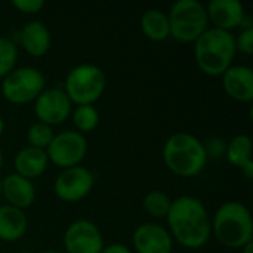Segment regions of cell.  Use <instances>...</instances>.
<instances>
[{"label":"cell","mask_w":253,"mask_h":253,"mask_svg":"<svg viewBox=\"0 0 253 253\" xmlns=\"http://www.w3.org/2000/svg\"><path fill=\"white\" fill-rule=\"evenodd\" d=\"M104 71L93 64H80L71 68L64 82V92L76 105H93L105 92Z\"/></svg>","instance_id":"obj_6"},{"label":"cell","mask_w":253,"mask_h":253,"mask_svg":"<svg viewBox=\"0 0 253 253\" xmlns=\"http://www.w3.org/2000/svg\"><path fill=\"white\" fill-rule=\"evenodd\" d=\"M28 230V218L24 211L9 205L0 206V240L13 243L21 240Z\"/></svg>","instance_id":"obj_18"},{"label":"cell","mask_w":253,"mask_h":253,"mask_svg":"<svg viewBox=\"0 0 253 253\" xmlns=\"http://www.w3.org/2000/svg\"><path fill=\"white\" fill-rule=\"evenodd\" d=\"M101 253H132V251L125 246V245H120V243H113V245H108V246H104L102 252Z\"/></svg>","instance_id":"obj_28"},{"label":"cell","mask_w":253,"mask_h":253,"mask_svg":"<svg viewBox=\"0 0 253 253\" xmlns=\"http://www.w3.org/2000/svg\"><path fill=\"white\" fill-rule=\"evenodd\" d=\"M40 253H61V252H58V251H44V252H40Z\"/></svg>","instance_id":"obj_33"},{"label":"cell","mask_w":253,"mask_h":253,"mask_svg":"<svg viewBox=\"0 0 253 253\" xmlns=\"http://www.w3.org/2000/svg\"><path fill=\"white\" fill-rule=\"evenodd\" d=\"M141 31L153 42H165L170 37L168 13L160 9H148L141 16Z\"/></svg>","instance_id":"obj_19"},{"label":"cell","mask_w":253,"mask_h":253,"mask_svg":"<svg viewBox=\"0 0 253 253\" xmlns=\"http://www.w3.org/2000/svg\"><path fill=\"white\" fill-rule=\"evenodd\" d=\"M0 197H1V178H0Z\"/></svg>","instance_id":"obj_34"},{"label":"cell","mask_w":253,"mask_h":253,"mask_svg":"<svg viewBox=\"0 0 253 253\" xmlns=\"http://www.w3.org/2000/svg\"><path fill=\"white\" fill-rule=\"evenodd\" d=\"M53 136H55V133H53L52 126H47V125L40 123V122L33 123L27 132V139H28L30 147L44 150V151L49 147V144L52 142Z\"/></svg>","instance_id":"obj_24"},{"label":"cell","mask_w":253,"mask_h":253,"mask_svg":"<svg viewBox=\"0 0 253 253\" xmlns=\"http://www.w3.org/2000/svg\"><path fill=\"white\" fill-rule=\"evenodd\" d=\"M211 224L215 239L228 249H242L253 240L252 215L240 202L221 205Z\"/></svg>","instance_id":"obj_4"},{"label":"cell","mask_w":253,"mask_h":253,"mask_svg":"<svg viewBox=\"0 0 253 253\" xmlns=\"http://www.w3.org/2000/svg\"><path fill=\"white\" fill-rule=\"evenodd\" d=\"M12 6L22 13L34 15L44 7V1L43 0H13Z\"/></svg>","instance_id":"obj_27"},{"label":"cell","mask_w":253,"mask_h":253,"mask_svg":"<svg viewBox=\"0 0 253 253\" xmlns=\"http://www.w3.org/2000/svg\"><path fill=\"white\" fill-rule=\"evenodd\" d=\"M227 160L242 169L246 165L252 162V141L248 135H236L228 144H227Z\"/></svg>","instance_id":"obj_20"},{"label":"cell","mask_w":253,"mask_h":253,"mask_svg":"<svg viewBox=\"0 0 253 253\" xmlns=\"http://www.w3.org/2000/svg\"><path fill=\"white\" fill-rule=\"evenodd\" d=\"M46 79L43 73L36 67L13 68L1 80L3 98L15 105H24L36 101V98L44 90Z\"/></svg>","instance_id":"obj_7"},{"label":"cell","mask_w":253,"mask_h":253,"mask_svg":"<svg viewBox=\"0 0 253 253\" xmlns=\"http://www.w3.org/2000/svg\"><path fill=\"white\" fill-rule=\"evenodd\" d=\"M95 185L93 173L83 168L74 166L64 169L55 179L53 191L56 197L65 203H77L87 197Z\"/></svg>","instance_id":"obj_9"},{"label":"cell","mask_w":253,"mask_h":253,"mask_svg":"<svg viewBox=\"0 0 253 253\" xmlns=\"http://www.w3.org/2000/svg\"><path fill=\"white\" fill-rule=\"evenodd\" d=\"M1 197L7 202L6 205L24 211L34 203L36 190L30 179H25L13 172L1 178Z\"/></svg>","instance_id":"obj_15"},{"label":"cell","mask_w":253,"mask_h":253,"mask_svg":"<svg viewBox=\"0 0 253 253\" xmlns=\"http://www.w3.org/2000/svg\"><path fill=\"white\" fill-rule=\"evenodd\" d=\"M170 37L181 43H194L208 28L206 6L199 0H179L168 13Z\"/></svg>","instance_id":"obj_5"},{"label":"cell","mask_w":253,"mask_h":253,"mask_svg":"<svg viewBox=\"0 0 253 253\" xmlns=\"http://www.w3.org/2000/svg\"><path fill=\"white\" fill-rule=\"evenodd\" d=\"M18 43L24 47V50L34 56L40 58L46 55L50 49L52 36L49 28L40 21H30L18 31Z\"/></svg>","instance_id":"obj_16"},{"label":"cell","mask_w":253,"mask_h":253,"mask_svg":"<svg viewBox=\"0 0 253 253\" xmlns=\"http://www.w3.org/2000/svg\"><path fill=\"white\" fill-rule=\"evenodd\" d=\"M163 162L178 176H197L208 163L203 141L188 132L170 135L163 145Z\"/></svg>","instance_id":"obj_2"},{"label":"cell","mask_w":253,"mask_h":253,"mask_svg":"<svg viewBox=\"0 0 253 253\" xmlns=\"http://www.w3.org/2000/svg\"><path fill=\"white\" fill-rule=\"evenodd\" d=\"M224 92L237 102H251L253 99V71L248 65H231L222 74Z\"/></svg>","instance_id":"obj_14"},{"label":"cell","mask_w":253,"mask_h":253,"mask_svg":"<svg viewBox=\"0 0 253 253\" xmlns=\"http://www.w3.org/2000/svg\"><path fill=\"white\" fill-rule=\"evenodd\" d=\"M242 252H243V253H253V240H252V242H249L248 245H245V246L242 248Z\"/></svg>","instance_id":"obj_30"},{"label":"cell","mask_w":253,"mask_h":253,"mask_svg":"<svg viewBox=\"0 0 253 253\" xmlns=\"http://www.w3.org/2000/svg\"><path fill=\"white\" fill-rule=\"evenodd\" d=\"M71 117L77 132L82 135L95 130L99 125V111L93 105H77L71 111Z\"/></svg>","instance_id":"obj_22"},{"label":"cell","mask_w":253,"mask_h":253,"mask_svg":"<svg viewBox=\"0 0 253 253\" xmlns=\"http://www.w3.org/2000/svg\"><path fill=\"white\" fill-rule=\"evenodd\" d=\"M49 159L44 150H39L34 147H25L22 148L13 160L15 173L25 179H36L40 178L44 170L47 169Z\"/></svg>","instance_id":"obj_17"},{"label":"cell","mask_w":253,"mask_h":253,"mask_svg":"<svg viewBox=\"0 0 253 253\" xmlns=\"http://www.w3.org/2000/svg\"><path fill=\"white\" fill-rule=\"evenodd\" d=\"M62 242L67 253H101L105 246L102 233L87 219L71 222L64 233Z\"/></svg>","instance_id":"obj_10"},{"label":"cell","mask_w":253,"mask_h":253,"mask_svg":"<svg viewBox=\"0 0 253 253\" xmlns=\"http://www.w3.org/2000/svg\"><path fill=\"white\" fill-rule=\"evenodd\" d=\"M240 170L243 172V175H245L248 179H252L253 178V162H251L249 165H246L245 168H242Z\"/></svg>","instance_id":"obj_29"},{"label":"cell","mask_w":253,"mask_h":253,"mask_svg":"<svg viewBox=\"0 0 253 253\" xmlns=\"http://www.w3.org/2000/svg\"><path fill=\"white\" fill-rule=\"evenodd\" d=\"M169 233L185 249L203 248L212 236V224L205 203L194 196L172 200L166 216Z\"/></svg>","instance_id":"obj_1"},{"label":"cell","mask_w":253,"mask_h":253,"mask_svg":"<svg viewBox=\"0 0 253 253\" xmlns=\"http://www.w3.org/2000/svg\"><path fill=\"white\" fill-rule=\"evenodd\" d=\"M203 145H205V151H206L208 159L209 157H212V159L224 157L225 153H227V142L222 138H218V136L208 138L206 141H203Z\"/></svg>","instance_id":"obj_25"},{"label":"cell","mask_w":253,"mask_h":253,"mask_svg":"<svg viewBox=\"0 0 253 253\" xmlns=\"http://www.w3.org/2000/svg\"><path fill=\"white\" fill-rule=\"evenodd\" d=\"M73 111V104L62 89H44L34 101V114L37 122L47 126L64 123Z\"/></svg>","instance_id":"obj_11"},{"label":"cell","mask_w":253,"mask_h":253,"mask_svg":"<svg viewBox=\"0 0 253 253\" xmlns=\"http://www.w3.org/2000/svg\"><path fill=\"white\" fill-rule=\"evenodd\" d=\"M3 132H4V122H3V119L0 117V136L3 135Z\"/></svg>","instance_id":"obj_32"},{"label":"cell","mask_w":253,"mask_h":253,"mask_svg":"<svg viewBox=\"0 0 253 253\" xmlns=\"http://www.w3.org/2000/svg\"><path fill=\"white\" fill-rule=\"evenodd\" d=\"M18 47L16 43L7 37L0 36V80H3L13 68H16Z\"/></svg>","instance_id":"obj_23"},{"label":"cell","mask_w":253,"mask_h":253,"mask_svg":"<svg viewBox=\"0 0 253 253\" xmlns=\"http://www.w3.org/2000/svg\"><path fill=\"white\" fill-rule=\"evenodd\" d=\"M136 253H172L173 239L170 233L154 222L141 224L132 237Z\"/></svg>","instance_id":"obj_12"},{"label":"cell","mask_w":253,"mask_h":253,"mask_svg":"<svg viewBox=\"0 0 253 253\" xmlns=\"http://www.w3.org/2000/svg\"><path fill=\"white\" fill-rule=\"evenodd\" d=\"M236 56L234 36L218 28H208L194 42V58L197 67L211 77L222 76Z\"/></svg>","instance_id":"obj_3"},{"label":"cell","mask_w":253,"mask_h":253,"mask_svg":"<svg viewBox=\"0 0 253 253\" xmlns=\"http://www.w3.org/2000/svg\"><path fill=\"white\" fill-rule=\"evenodd\" d=\"M236 52H240L243 55H252L253 53V28H245L240 31L237 37H234Z\"/></svg>","instance_id":"obj_26"},{"label":"cell","mask_w":253,"mask_h":253,"mask_svg":"<svg viewBox=\"0 0 253 253\" xmlns=\"http://www.w3.org/2000/svg\"><path fill=\"white\" fill-rule=\"evenodd\" d=\"M208 19L213 28L228 31L242 27L246 12L239 0H212L206 6Z\"/></svg>","instance_id":"obj_13"},{"label":"cell","mask_w":253,"mask_h":253,"mask_svg":"<svg viewBox=\"0 0 253 253\" xmlns=\"http://www.w3.org/2000/svg\"><path fill=\"white\" fill-rule=\"evenodd\" d=\"M3 165H4V154H3V151H1V148H0V170H1V168H3Z\"/></svg>","instance_id":"obj_31"},{"label":"cell","mask_w":253,"mask_h":253,"mask_svg":"<svg viewBox=\"0 0 253 253\" xmlns=\"http://www.w3.org/2000/svg\"><path fill=\"white\" fill-rule=\"evenodd\" d=\"M170 205H172V199L163 193V191H159V190H154V191H150L144 200H142V208L144 211L151 216V218H156V219H163L168 216L169 213V209H170Z\"/></svg>","instance_id":"obj_21"},{"label":"cell","mask_w":253,"mask_h":253,"mask_svg":"<svg viewBox=\"0 0 253 253\" xmlns=\"http://www.w3.org/2000/svg\"><path fill=\"white\" fill-rule=\"evenodd\" d=\"M46 154L49 162L62 170L80 166L87 154V141L77 130H64L53 136Z\"/></svg>","instance_id":"obj_8"}]
</instances>
